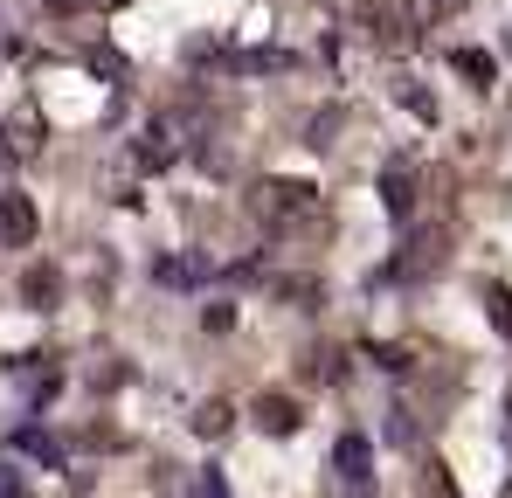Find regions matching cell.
<instances>
[{
    "instance_id": "7a4b0ae2",
    "label": "cell",
    "mask_w": 512,
    "mask_h": 498,
    "mask_svg": "<svg viewBox=\"0 0 512 498\" xmlns=\"http://www.w3.org/2000/svg\"><path fill=\"white\" fill-rule=\"evenodd\" d=\"M360 21H367V35H374V42H388V49H409V42H416V7H409V0L360 7Z\"/></svg>"
},
{
    "instance_id": "5b68a950",
    "label": "cell",
    "mask_w": 512,
    "mask_h": 498,
    "mask_svg": "<svg viewBox=\"0 0 512 498\" xmlns=\"http://www.w3.org/2000/svg\"><path fill=\"white\" fill-rule=\"evenodd\" d=\"M256 422H263L270 436H291V429H298V402H291V395H263V402H256Z\"/></svg>"
},
{
    "instance_id": "9c48e42d",
    "label": "cell",
    "mask_w": 512,
    "mask_h": 498,
    "mask_svg": "<svg viewBox=\"0 0 512 498\" xmlns=\"http://www.w3.org/2000/svg\"><path fill=\"white\" fill-rule=\"evenodd\" d=\"M485 305H492V326L512 339V291H506V284H492V291H485Z\"/></svg>"
},
{
    "instance_id": "30bf717a",
    "label": "cell",
    "mask_w": 512,
    "mask_h": 498,
    "mask_svg": "<svg viewBox=\"0 0 512 498\" xmlns=\"http://www.w3.org/2000/svg\"><path fill=\"white\" fill-rule=\"evenodd\" d=\"M194 429H201V436H222V429H229V402H208V409L194 415Z\"/></svg>"
},
{
    "instance_id": "6da1fadb",
    "label": "cell",
    "mask_w": 512,
    "mask_h": 498,
    "mask_svg": "<svg viewBox=\"0 0 512 498\" xmlns=\"http://www.w3.org/2000/svg\"><path fill=\"white\" fill-rule=\"evenodd\" d=\"M250 208H256V222H270V229L312 222V215H319V187H305V180H263Z\"/></svg>"
},
{
    "instance_id": "3957f363",
    "label": "cell",
    "mask_w": 512,
    "mask_h": 498,
    "mask_svg": "<svg viewBox=\"0 0 512 498\" xmlns=\"http://www.w3.org/2000/svg\"><path fill=\"white\" fill-rule=\"evenodd\" d=\"M35 201L28 194H0V249H28L35 243Z\"/></svg>"
},
{
    "instance_id": "ba28073f",
    "label": "cell",
    "mask_w": 512,
    "mask_h": 498,
    "mask_svg": "<svg viewBox=\"0 0 512 498\" xmlns=\"http://www.w3.org/2000/svg\"><path fill=\"white\" fill-rule=\"evenodd\" d=\"M340 471L346 478H367V436H346L340 443Z\"/></svg>"
},
{
    "instance_id": "8fae6325",
    "label": "cell",
    "mask_w": 512,
    "mask_h": 498,
    "mask_svg": "<svg viewBox=\"0 0 512 498\" xmlns=\"http://www.w3.org/2000/svg\"><path fill=\"white\" fill-rule=\"evenodd\" d=\"M388 208H395V215H409V180H402V173L388 180Z\"/></svg>"
},
{
    "instance_id": "4fadbf2b",
    "label": "cell",
    "mask_w": 512,
    "mask_h": 498,
    "mask_svg": "<svg viewBox=\"0 0 512 498\" xmlns=\"http://www.w3.org/2000/svg\"><path fill=\"white\" fill-rule=\"evenodd\" d=\"M104 7H118V0H104Z\"/></svg>"
},
{
    "instance_id": "277c9868",
    "label": "cell",
    "mask_w": 512,
    "mask_h": 498,
    "mask_svg": "<svg viewBox=\"0 0 512 498\" xmlns=\"http://www.w3.org/2000/svg\"><path fill=\"white\" fill-rule=\"evenodd\" d=\"M21 298H28V305H35V312H49V305H56V298H63V277H56V270H49V263H35V270H28V277H21Z\"/></svg>"
},
{
    "instance_id": "8992f818",
    "label": "cell",
    "mask_w": 512,
    "mask_h": 498,
    "mask_svg": "<svg viewBox=\"0 0 512 498\" xmlns=\"http://www.w3.org/2000/svg\"><path fill=\"white\" fill-rule=\"evenodd\" d=\"M450 63H457V70H464V77L478 83V90H492V77H499V63H492V56H485V49H457V56H450Z\"/></svg>"
},
{
    "instance_id": "52a82bcc",
    "label": "cell",
    "mask_w": 512,
    "mask_h": 498,
    "mask_svg": "<svg viewBox=\"0 0 512 498\" xmlns=\"http://www.w3.org/2000/svg\"><path fill=\"white\" fill-rule=\"evenodd\" d=\"M7 153H35V111L7 118Z\"/></svg>"
},
{
    "instance_id": "7c38bea8",
    "label": "cell",
    "mask_w": 512,
    "mask_h": 498,
    "mask_svg": "<svg viewBox=\"0 0 512 498\" xmlns=\"http://www.w3.org/2000/svg\"><path fill=\"white\" fill-rule=\"evenodd\" d=\"M0 498H21V478H14L7 464H0Z\"/></svg>"
}]
</instances>
